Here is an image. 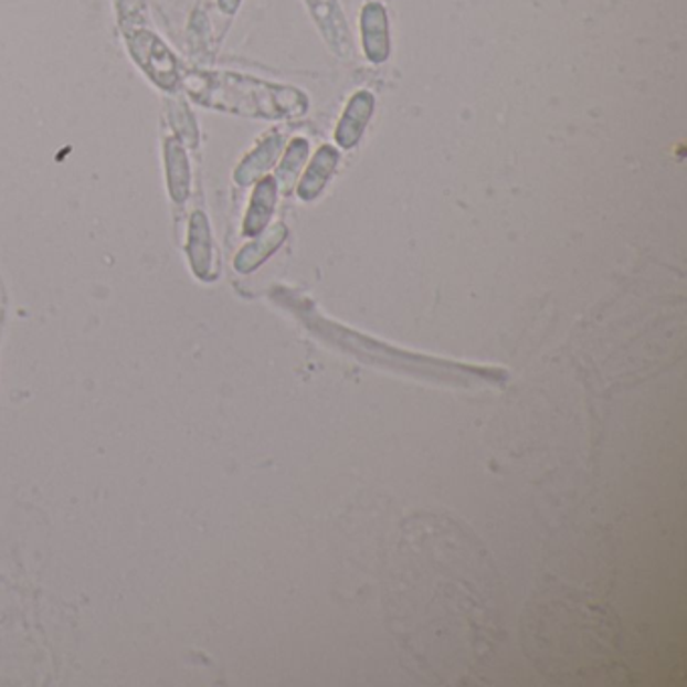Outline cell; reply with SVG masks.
I'll return each instance as SVG.
<instances>
[{
    "mask_svg": "<svg viewBox=\"0 0 687 687\" xmlns=\"http://www.w3.org/2000/svg\"><path fill=\"white\" fill-rule=\"evenodd\" d=\"M275 298L283 307L293 310L298 319L307 325V329L315 332L321 341L332 345L337 349H344L345 353L357 357L359 361L369 363V366L383 367V369H391L395 373H408L412 378L435 381V383H444V385H456V388H474V385H482V383H494L496 385V383H505L506 378H508L503 369L454 363V361L410 353V351H403L398 347L381 344L369 335L351 331L339 323L325 319L307 298L298 297L295 293H288L285 288H281Z\"/></svg>",
    "mask_w": 687,
    "mask_h": 687,
    "instance_id": "6da1fadb",
    "label": "cell"
},
{
    "mask_svg": "<svg viewBox=\"0 0 687 687\" xmlns=\"http://www.w3.org/2000/svg\"><path fill=\"white\" fill-rule=\"evenodd\" d=\"M182 87L207 109L249 119H298L309 112V95L297 87L232 71H192Z\"/></svg>",
    "mask_w": 687,
    "mask_h": 687,
    "instance_id": "7a4b0ae2",
    "label": "cell"
},
{
    "mask_svg": "<svg viewBox=\"0 0 687 687\" xmlns=\"http://www.w3.org/2000/svg\"><path fill=\"white\" fill-rule=\"evenodd\" d=\"M127 51L148 80L163 92H176L182 85L180 61L160 36L141 27H131L126 35Z\"/></svg>",
    "mask_w": 687,
    "mask_h": 687,
    "instance_id": "3957f363",
    "label": "cell"
},
{
    "mask_svg": "<svg viewBox=\"0 0 687 687\" xmlns=\"http://www.w3.org/2000/svg\"><path fill=\"white\" fill-rule=\"evenodd\" d=\"M305 4L332 55L344 61L351 59L353 35L341 9V2L339 0H305Z\"/></svg>",
    "mask_w": 687,
    "mask_h": 687,
    "instance_id": "277c9868",
    "label": "cell"
},
{
    "mask_svg": "<svg viewBox=\"0 0 687 687\" xmlns=\"http://www.w3.org/2000/svg\"><path fill=\"white\" fill-rule=\"evenodd\" d=\"M361 46L367 61L373 65H383L391 53L390 19L381 2H367L359 17Z\"/></svg>",
    "mask_w": 687,
    "mask_h": 687,
    "instance_id": "5b68a950",
    "label": "cell"
},
{
    "mask_svg": "<svg viewBox=\"0 0 687 687\" xmlns=\"http://www.w3.org/2000/svg\"><path fill=\"white\" fill-rule=\"evenodd\" d=\"M186 253L188 261L200 281H214V239L210 220L204 212H194L188 222V242H186Z\"/></svg>",
    "mask_w": 687,
    "mask_h": 687,
    "instance_id": "8992f818",
    "label": "cell"
},
{
    "mask_svg": "<svg viewBox=\"0 0 687 687\" xmlns=\"http://www.w3.org/2000/svg\"><path fill=\"white\" fill-rule=\"evenodd\" d=\"M376 109L373 93L361 89L353 93L349 104L345 107L339 124L335 127V141L341 149H353L363 139L367 126L371 121V115Z\"/></svg>",
    "mask_w": 687,
    "mask_h": 687,
    "instance_id": "52a82bcc",
    "label": "cell"
},
{
    "mask_svg": "<svg viewBox=\"0 0 687 687\" xmlns=\"http://www.w3.org/2000/svg\"><path fill=\"white\" fill-rule=\"evenodd\" d=\"M283 148H285V138L281 131H271L268 136H264L256 144V148L251 154H246L244 160L236 166L234 182L242 188L258 182L275 166Z\"/></svg>",
    "mask_w": 687,
    "mask_h": 687,
    "instance_id": "ba28073f",
    "label": "cell"
},
{
    "mask_svg": "<svg viewBox=\"0 0 687 687\" xmlns=\"http://www.w3.org/2000/svg\"><path fill=\"white\" fill-rule=\"evenodd\" d=\"M163 168L166 183L173 204L183 207L192 194V168L186 146L178 138H166L163 141Z\"/></svg>",
    "mask_w": 687,
    "mask_h": 687,
    "instance_id": "9c48e42d",
    "label": "cell"
},
{
    "mask_svg": "<svg viewBox=\"0 0 687 687\" xmlns=\"http://www.w3.org/2000/svg\"><path fill=\"white\" fill-rule=\"evenodd\" d=\"M278 183L275 176H264L258 182L254 183L253 195L249 202L246 216L242 222V234L246 239L258 236L264 229H268L271 218L275 214L276 202H278Z\"/></svg>",
    "mask_w": 687,
    "mask_h": 687,
    "instance_id": "30bf717a",
    "label": "cell"
},
{
    "mask_svg": "<svg viewBox=\"0 0 687 687\" xmlns=\"http://www.w3.org/2000/svg\"><path fill=\"white\" fill-rule=\"evenodd\" d=\"M288 229L278 222L271 229H264L258 236H254L253 242H249L241 253L234 258V268L241 275H251L261 264L266 263L273 254L287 241Z\"/></svg>",
    "mask_w": 687,
    "mask_h": 687,
    "instance_id": "8fae6325",
    "label": "cell"
},
{
    "mask_svg": "<svg viewBox=\"0 0 687 687\" xmlns=\"http://www.w3.org/2000/svg\"><path fill=\"white\" fill-rule=\"evenodd\" d=\"M339 149L332 146H321L317 154L309 161L307 170L303 173L298 182L297 194L303 202H313L323 194L327 183L331 180L332 173L339 166Z\"/></svg>",
    "mask_w": 687,
    "mask_h": 687,
    "instance_id": "7c38bea8",
    "label": "cell"
},
{
    "mask_svg": "<svg viewBox=\"0 0 687 687\" xmlns=\"http://www.w3.org/2000/svg\"><path fill=\"white\" fill-rule=\"evenodd\" d=\"M309 139L307 138L290 139V144L285 149V156H283L281 163L276 166L275 173L278 190H283L285 194L290 192L293 183L298 182L300 170H303L305 161L309 158Z\"/></svg>",
    "mask_w": 687,
    "mask_h": 687,
    "instance_id": "4fadbf2b",
    "label": "cell"
},
{
    "mask_svg": "<svg viewBox=\"0 0 687 687\" xmlns=\"http://www.w3.org/2000/svg\"><path fill=\"white\" fill-rule=\"evenodd\" d=\"M168 117H170V124L176 131V138L180 139L186 148H195L198 146V124H195L190 107L173 99L168 107Z\"/></svg>",
    "mask_w": 687,
    "mask_h": 687,
    "instance_id": "5bb4252c",
    "label": "cell"
},
{
    "mask_svg": "<svg viewBox=\"0 0 687 687\" xmlns=\"http://www.w3.org/2000/svg\"><path fill=\"white\" fill-rule=\"evenodd\" d=\"M115 9L121 27L131 29L139 23L141 14L146 11V0H115Z\"/></svg>",
    "mask_w": 687,
    "mask_h": 687,
    "instance_id": "9a60e30c",
    "label": "cell"
},
{
    "mask_svg": "<svg viewBox=\"0 0 687 687\" xmlns=\"http://www.w3.org/2000/svg\"><path fill=\"white\" fill-rule=\"evenodd\" d=\"M216 2L218 9L224 12V14H229V17H232V14H236V12H239V9H241L242 4V0H216Z\"/></svg>",
    "mask_w": 687,
    "mask_h": 687,
    "instance_id": "2e32d148",
    "label": "cell"
}]
</instances>
